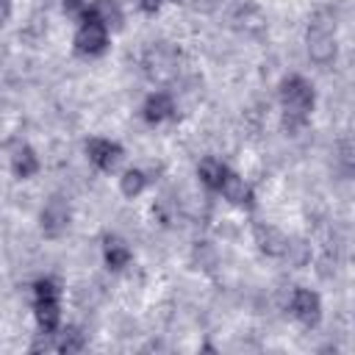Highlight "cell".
<instances>
[{"label":"cell","mask_w":355,"mask_h":355,"mask_svg":"<svg viewBox=\"0 0 355 355\" xmlns=\"http://www.w3.org/2000/svg\"><path fill=\"white\" fill-rule=\"evenodd\" d=\"M8 17V0H0V22Z\"/></svg>","instance_id":"obj_19"},{"label":"cell","mask_w":355,"mask_h":355,"mask_svg":"<svg viewBox=\"0 0 355 355\" xmlns=\"http://www.w3.org/2000/svg\"><path fill=\"white\" fill-rule=\"evenodd\" d=\"M219 191L225 194V200H230V202H236V205H241V202H247V200H250V189H247L244 178H239V175H233V172H227V175H225V180H222Z\"/></svg>","instance_id":"obj_11"},{"label":"cell","mask_w":355,"mask_h":355,"mask_svg":"<svg viewBox=\"0 0 355 355\" xmlns=\"http://www.w3.org/2000/svg\"><path fill=\"white\" fill-rule=\"evenodd\" d=\"M291 311L305 322V324H313L319 319V297L308 288H297L294 297H291Z\"/></svg>","instance_id":"obj_8"},{"label":"cell","mask_w":355,"mask_h":355,"mask_svg":"<svg viewBox=\"0 0 355 355\" xmlns=\"http://www.w3.org/2000/svg\"><path fill=\"white\" fill-rule=\"evenodd\" d=\"M105 261H108V266L119 269V266H125L130 261V252H128V247L122 241L108 239V244H105Z\"/></svg>","instance_id":"obj_15"},{"label":"cell","mask_w":355,"mask_h":355,"mask_svg":"<svg viewBox=\"0 0 355 355\" xmlns=\"http://www.w3.org/2000/svg\"><path fill=\"white\" fill-rule=\"evenodd\" d=\"M86 150H89V158H92L100 169H114V166L119 164V158H122L119 144L105 141V139H92V141L86 144Z\"/></svg>","instance_id":"obj_6"},{"label":"cell","mask_w":355,"mask_h":355,"mask_svg":"<svg viewBox=\"0 0 355 355\" xmlns=\"http://www.w3.org/2000/svg\"><path fill=\"white\" fill-rule=\"evenodd\" d=\"M255 241H258V247H261L266 255H283L288 239H286L277 227H272V225H258V227H255Z\"/></svg>","instance_id":"obj_10"},{"label":"cell","mask_w":355,"mask_h":355,"mask_svg":"<svg viewBox=\"0 0 355 355\" xmlns=\"http://www.w3.org/2000/svg\"><path fill=\"white\" fill-rule=\"evenodd\" d=\"M225 175H227V169H225V164L216 161V158H205V161L200 164V178H202V183L211 186V189H219L222 180H225Z\"/></svg>","instance_id":"obj_13"},{"label":"cell","mask_w":355,"mask_h":355,"mask_svg":"<svg viewBox=\"0 0 355 355\" xmlns=\"http://www.w3.org/2000/svg\"><path fill=\"white\" fill-rule=\"evenodd\" d=\"M158 3H161V0H141V6H144L147 11H155V8H158Z\"/></svg>","instance_id":"obj_20"},{"label":"cell","mask_w":355,"mask_h":355,"mask_svg":"<svg viewBox=\"0 0 355 355\" xmlns=\"http://www.w3.org/2000/svg\"><path fill=\"white\" fill-rule=\"evenodd\" d=\"M283 108H286V128H300L313 105V92L302 78H286L280 86Z\"/></svg>","instance_id":"obj_1"},{"label":"cell","mask_w":355,"mask_h":355,"mask_svg":"<svg viewBox=\"0 0 355 355\" xmlns=\"http://www.w3.org/2000/svg\"><path fill=\"white\" fill-rule=\"evenodd\" d=\"M141 189H144V175H141L139 169H130V172H125V175H122V191H125L128 197L139 194Z\"/></svg>","instance_id":"obj_17"},{"label":"cell","mask_w":355,"mask_h":355,"mask_svg":"<svg viewBox=\"0 0 355 355\" xmlns=\"http://www.w3.org/2000/svg\"><path fill=\"white\" fill-rule=\"evenodd\" d=\"M86 19L100 22L103 28H119L122 22V8L116 6V0H94L92 8L86 11Z\"/></svg>","instance_id":"obj_9"},{"label":"cell","mask_w":355,"mask_h":355,"mask_svg":"<svg viewBox=\"0 0 355 355\" xmlns=\"http://www.w3.org/2000/svg\"><path fill=\"white\" fill-rule=\"evenodd\" d=\"M36 169H39V161H36V155H33L28 147L17 150V155H14V172H17L19 178H31Z\"/></svg>","instance_id":"obj_14"},{"label":"cell","mask_w":355,"mask_h":355,"mask_svg":"<svg viewBox=\"0 0 355 355\" xmlns=\"http://www.w3.org/2000/svg\"><path fill=\"white\" fill-rule=\"evenodd\" d=\"M308 55L316 64H327L336 55V39L330 22H313L308 31Z\"/></svg>","instance_id":"obj_3"},{"label":"cell","mask_w":355,"mask_h":355,"mask_svg":"<svg viewBox=\"0 0 355 355\" xmlns=\"http://www.w3.org/2000/svg\"><path fill=\"white\" fill-rule=\"evenodd\" d=\"M175 3H180V0H175Z\"/></svg>","instance_id":"obj_22"},{"label":"cell","mask_w":355,"mask_h":355,"mask_svg":"<svg viewBox=\"0 0 355 355\" xmlns=\"http://www.w3.org/2000/svg\"><path fill=\"white\" fill-rule=\"evenodd\" d=\"M55 347H58L61 352H78V349L83 347V333H78L75 327H67V330L58 333Z\"/></svg>","instance_id":"obj_16"},{"label":"cell","mask_w":355,"mask_h":355,"mask_svg":"<svg viewBox=\"0 0 355 355\" xmlns=\"http://www.w3.org/2000/svg\"><path fill=\"white\" fill-rule=\"evenodd\" d=\"M36 319L44 333H53L58 324V291L50 280L36 283Z\"/></svg>","instance_id":"obj_2"},{"label":"cell","mask_w":355,"mask_h":355,"mask_svg":"<svg viewBox=\"0 0 355 355\" xmlns=\"http://www.w3.org/2000/svg\"><path fill=\"white\" fill-rule=\"evenodd\" d=\"M67 219H69V208H67V202L64 200H50L47 205H44V211H42V227H44V233L47 236H58L64 227H67Z\"/></svg>","instance_id":"obj_7"},{"label":"cell","mask_w":355,"mask_h":355,"mask_svg":"<svg viewBox=\"0 0 355 355\" xmlns=\"http://www.w3.org/2000/svg\"><path fill=\"white\" fill-rule=\"evenodd\" d=\"M283 255H286L294 266H302V263L308 261V244H302V241H286Z\"/></svg>","instance_id":"obj_18"},{"label":"cell","mask_w":355,"mask_h":355,"mask_svg":"<svg viewBox=\"0 0 355 355\" xmlns=\"http://www.w3.org/2000/svg\"><path fill=\"white\" fill-rule=\"evenodd\" d=\"M169 114H172V100H169V94H164V92L153 94V97L147 100V105H144V116H147L150 122H161V119H166Z\"/></svg>","instance_id":"obj_12"},{"label":"cell","mask_w":355,"mask_h":355,"mask_svg":"<svg viewBox=\"0 0 355 355\" xmlns=\"http://www.w3.org/2000/svg\"><path fill=\"white\" fill-rule=\"evenodd\" d=\"M144 64H147V72H150L153 80H169V78H175V72H178V58H175L172 50H166V47L150 50V55H147Z\"/></svg>","instance_id":"obj_5"},{"label":"cell","mask_w":355,"mask_h":355,"mask_svg":"<svg viewBox=\"0 0 355 355\" xmlns=\"http://www.w3.org/2000/svg\"><path fill=\"white\" fill-rule=\"evenodd\" d=\"M105 47V28L94 19H86L75 33V50L83 55H94Z\"/></svg>","instance_id":"obj_4"},{"label":"cell","mask_w":355,"mask_h":355,"mask_svg":"<svg viewBox=\"0 0 355 355\" xmlns=\"http://www.w3.org/2000/svg\"><path fill=\"white\" fill-rule=\"evenodd\" d=\"M64 6H67V8H69V11H75V8H80V0H67V3H64Z\"/></svg>","instance_id":"obj_21"}]
</instances>
